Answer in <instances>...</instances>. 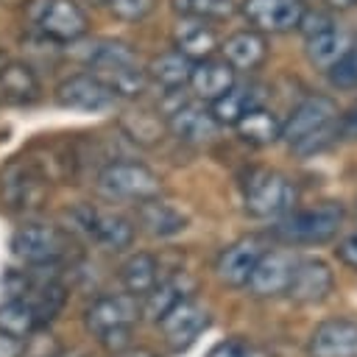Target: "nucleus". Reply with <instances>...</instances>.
<instances>
[{
    "label": "nucleus",
    "instance_id": "39",
    "mask_svg": "<svg viewBox=\"0 0 357 357\" xmlns=\"http://www.w3.org/2000/svg\"><path fill=\"white\" fill-rule=\"evenodd\" d=\"M25 343L28 340H22V337L0 332V357H25Z\"/></svg>",
    "mask_w": 357,
    "mask_h": 357
},
{
    "label": "nucleus",
    "instance_id": "11",
    "mask_svg": "<svg viewBox=\"0 0 357 357\" xmlns=\"http://www.w3.org/2000/svg\"><path fill=\"white\" fill-rule=\"evenodd\" d=\"M39 31L59 45H70L89 31V17L78 0H45L36 14Z\"/></svg>",
    "mask_w": 357,
    "mask_h": 357
},
{
    "label": "nucleus",
    "instance_id": "20",
    "mask_svg": "<svg viewBox=\"0 0 357 357\" xmlns=\"http://www.w3.org/2000/svg\"><path fill=\"white\" fill-rule=\"evenodd\" d=\"M237 81V73L231 70V64H226L223 59H215V56H206V59H198L192 61V73H190V86L195 92L198 100L204 103H212L218 100L231 84Z\"/></svg>",
    "mask_w": 357,
    "mask_h": 357
},
{
    "label": "nucleus",
    "instance_id": "40",
    "mask_svg": "<svg viewBox=\"0 0 357 357\" xmlns=\"http://www.w3.org/2000/svg\"><path fill=\"white\" fill-rule=\"evenodd\" d=\"M329 11H351L357 8V0H324Z\"/></svg>",
    "mask_w": 357,
    "mask_h": 357
},
{
    "label": "nucleus",
    "instance_id": "23",
    "mask_svg": "<svg viewBox=\"0 0 357 357\" xmlns=\"http://www.w3.org/2000/svg\"><path fill=\"white\" fill-rule=\"evenodd\" d=\"M0 95H3V100L14 103V106H31L39 100L42 86H39L36 73L25 61H8L0 70Z\"/></svg>",
    "mask_w": 357,
    "mask_h": 357
},
{
    "label": "nucleus",
    "instance_id": "9",
    "mask_svg": "<svg viewBox=\"0 0 357 357\" xmlns=\"http://www.w3.org/2000/svg\"><path fill=\"white\" fill-rule=\"evenodd\" d=\"M114 92L98 73H75L56 86V103L70 112H106L114 106Z\"/></svg>",
    "mask_w": 357,
    "mask_h": 357
},
{
    "label": "nucleus",
    "instance_id": "36",
    "mask_svg": "<svg viewBox=\"0 0 357 357\" xmlns=\"http://www.w3.org/2000/svg\"><path fill=\"white\" fill-rule=\"evenodd\" d=\"M337 139L357 142V100L337 117Z\"/></svg>",
    "mask_w": 357,
    "mask_h": 357
},
{
    "label": "nucleus",
    "instance_id": "7",
    "mask_svg": "<svg viewBox=\"0 0 357 357\" xmlns=\"http://www.w3.org/2000/svg\"><path fill=\"white\" fill-rule=\"evenodd\" d=\"M11 254L22 265H53L67 254V237L59 226L47 223H28L20 226L11 237Z\"/></svg>",
    "mask_w": 357,
    "mask_h": 357
},
{
    "label": "nucleus",
    "instance_id": "35",
    "mask_svg": "<svg viewBox=\"0 0 357 357\" xmlns=\"http://www.w3.org/2000/svg\"><path fill=\"white\" fill-rule=\"evenodd\" d=\"M100 6H106L117 20H126V22H137V20H145L156 0H103Z\"/></svg>",
    "mask_w": 357,
    "mask_h": 357
},
{
    "label": "nucleus",
    "instance_id": "27",
    "mask_svg": "<svg viewBox=\"0 0 357 357\" xmlns=\"http://www.w3.org/2000/svg\"><path fill=\"white\" fill-rule=\"evenodd\" d=\"M184 276H176V279H165V282H156L145 296H142V304H139V315L151 318L153 324L167 312L173 310L178 301L190 298L187 296V287H184Z\"/></svg>",
    "mask_w": 357,
    "mask_h": 357
},
{
    "label": "nucleus",
    "instance_id": "21",
    "mask_svg": "<svg viewBox=\"0 0 357 357\" xmlns=\"http://www.w3.org/2000/svg\"><path fill=\"white\" fill-rule=\"evenodd\" d=\"M218 45H220L218 31L206 20L178 17V22L173 25V47L178 53H184L187 59H192V61L212 56L218 50Z\"/></svg>",
    "mask_w": 357,
    "mask_h": 357
},
{
    "label": "nucleus",
    "instance_id": "2",
    "mask_svg": "<svg viewBox=\"0 0 357 357\" xmlns=\"http://www.w3.org/2000/svg\"><path fill=\"white\" fill-rule=\"evenodd\" d=\"M343 218L346 209L340 201H321L307 209H290L287 215L276 218L273 237L284 245H324L337 234Z\"/></svg>",
    "mask_w": 357,
    "mask_h": 357
},
{
    "label": "nucleus",
    "instance_id": "38",
    "mask_svg": "<svg viewBox=\"0 0 357 357\" xmlns=\"http://www.w3.org/2000/svg\"><path fill=\"white\" fill-rule=\"evenodd\" d=\"M335 257H337V259H340L346 268H354V271H357V231H354V234H349L346 240H340V243H337Z\"/></svg>",
    "mask_w": 357,
    "mask_h": 357
},
{
    "label": "nucleus",
    "instance_id": "41",
    "mask_svg": "<svg viewBox=\"0 0 357 357\" xmlns=\"http://www.w3.org/2000/svg\"><path fill=\"white\" fill-rule=\"evenodd\" d=\"M114 357H156V354H153V351H148V349H134V346H128V349L117 351Z\"/></svg>",
    "mask_w": 357,
    "mask_h": 357
},
{
    "label": "nucleus",
    "instance_id": "26",
    "mask_svg": "<svg viewBox=\"0 0 357 357\" xmlns=\"http://www.w3.org/2000/svg\"><path fill=\"white\" fill-rule=\"evenodd\" d=\"M190 73H192V59H187L176 47L153 56L145 70V75L151 81H156L165 92H178L184 84H190Z\"/></svg>",
    "mask_w": 357,
    "mask_h": 357
},
{
    "label": "nucleus",
    "instance_id": "25",
    "mask_svg": "<svg viewBox=\"0 0 357 357\" xmlns=\"http://www.w3.org/2000/svg\"><path fill=\"white\" fill-rule=\"evenodd\" d=\"M231 128L237 131V137L243 142L257 145V148H265V145H273V142L282 139V120L265 106L248 109Z\"/></svg>",
    "mask_w": 357,
    "mask_h": 357
},
{
    "label": "nucleus",
    "instance_id": "31",
    "mask_svg": "<svg viewBox=\"0 0 357 357\" xmlns=\"http://www.w3.org/2000/svg\"><path fill=\"white\" fill-rule=\"evenodd\" d=\"M170 8L176 11V17L220 22L237 11V0H170Z\"/></svg>",
    "mask_w": 357,
    "mask_h": 357
},
{
    "label": "nucleus",
    "instance_id": "14",
    "mask_svg": "<svg viewBox=\"0 0 357 357\" xmlns=\"http://www.w3.org/2000/svg\"><path fill=\"white\" fill-rule=\"evenodd\" d=\"M265 254V245L259 237H240L231 245H226L215 259V276L226 287H245L257 259Z\"/></svg>",
    "mask_w": 357,
    "mask_h": 357
},
{
    "label": "nucleus",
    "instance_id": "8",
    "mask_svg": "<svg viewBox=\"0 0 357 357\" xmlns=\"http://www.w3.org/2000/svg\"><path fill=\"white\" fill-rule=\"evenodd\" d=\"M237 8L254 31L273 36V33L296 31L307 11V3L304 0H240Z\"/></svg>",
    "mask_w": 357,
    "mask_h": 357
},
{
    "label": "nucleus",
    "instance_id": "22",
    "mask_svg": "<svg viewBox=\"0 0 357 357\" xmlns=\"http://www.w3.org/2000/svg\"><path fill=\"white\" fill-rule=\"evenodd\" d=\"M39 184H42L39 176L25 162H8L6 170H0V198L14 212L25 209V206H31L36 201Z\"/></svg>",
    "mask_w": 357,
    "mask_h": 357
},
{
    "label": "nucleus",
    "instance_id": "6",
    "mask_svg": "<svg viewBox=\"0 0 357 357\" xmlns=\"http://www.w3.org/2000/svg\"><path fill=\"white\" fill-rule=\"evenodd\" d=\"M70 220L92 243H98L109 251H123L134 243V223L117 212H103L89 204H81L70 212Z\"/></svg>",
    "mask_w": 357,
    "mask_h": 357
},
{
    "label": "nucleus",
    "instance_id": "19",
    "mask_svg": "<svg viewBox=\"0 0 357 357\" xmlns=\"http://www.w3.org/2000/svg\"><path fill=\"white\" fill-rule=\"evenodd\" d=\"M351 47V33L337 25V22H329L326 28L304 36V56L307 61L315 67V70H329L346 50Z\"/></svg>",
    "mask_w": 357,
    "mask_h": 357
},
{
    "label": "nucleus",
    "instance_id": "10",
    "mask_svg": "<svg viewBox=\"0 0 357 357\" xmlns=\"http://www.w3.org/2000/svg\"><path fill=\"white\" fill-rule=\"evenodd\" d=\"M156 324H159V329H162L170 351L181 354V351H187L209 329L212 318H209V312L201 304H195L192 298H184L173 310H167Z\"/></svg>",
    "mask_w": 357,
    "mask_h": 357
},
{
    "label": "nucleus",
    "instance_id": "28",
    "mask_svg": "<svg viewBox=\"0 0 357 357\" xmlns=\"http://www.w3.org/2000/svg\"><path fill=\"white\" fill-rule=\"evenodd\" d=\"M86 64L100 75L117 67H128V64H139L137 50L128 42L120 39H98L89 50H86Z\"/></svg>",
    "mask_w": 357,
    "mask_h": 357
},
{
    "label": "nucleus",
    "instance_id": "33",
    "mask_svg": "<svg viewBox=\"0 0 357 357\" xmlns=\"http://www.w3.org/2000/svg\"><path fill=\"white\" fill-rule=\"evenodd\" d=\"M326 81H329L332 89L357 92V45H351V47L326 70Z\"/></svg>",
    "mask_w": 357,
    "mask_h": 357
},
{
    "label": "nucleus",
    "instance_id": "1",
    "mask_svg": "<svg viewBox=\"0 0 357 357\" xmlns=\"http://www.w3.org/2000/svg\"><path fill=\"white\" fill-rule=\"evenodd\" d=\"M337 103L329 95H310L298 100L282 123V139L298 156H312L337 139Z\"/></svg>",
    "mask_w": 357,
    "mask_h": 357
},
{
    "label": "nucleus",
    "instance_id": "16",
    "mask_svg": "<svg viewBox=\"0 0 357 357\" xmlns=\"http://www.w3.org/2000/svg\"><path fill=\"white\" fill-rule=\"evenodd\" d=\"M310 357H357V321L351 318H329L321 321L310 340Z\"/></svg>",
    "mask_w": 357,
    "mask_h": 357
},
{
    "label": "nucleus",
    "instance_id": "29",
    "mask_svg": "<svg viewBox=\"0 0 357 357\" xmlns=\"http://www.w3.org/2000/svg\"><path fill=\"white\" fill-rule=\"evenodd\" d=\"M120 282H123V287H126L131 296L142 298V296L159 282V262H156L151 254H145V251L131 254V257L123 262V268H120Z\"/></svg>",
    "mask_w": 357,
    "mask_h": 357
},
{
    "label": "nucleus",
    "instance_id": "17",
    "mask_svg": "<svg viewBox=\"0 0 357 357\" xmlns=\"http://www.w3.org/2000/svg\"><path fill=\"white\" fill-rule=\"evenodd\" d=\"M218 50H220V59L231 64L234 73H251V70H259L268 59V36L254 28H243L229 33L218 45Z\"/></svg>",
    "mask_w": 357,
    "mask_h": 357
},
{
    "label": "nucleus",
    "instance_id": "30",
    "mask_svg": "<svg viewBox=\"0 0 357 357\" xmlns=\"http://www.w3.org/2000/svg\"><path fill=\"white\" fill-rule=\"evenodd\" d=\"M36 329H39V324H36L33 307L25 298H8L0 304V332L28 340Z\"/></svg>",
    "mask_w": 357,
    "mask_h": 357
},
{
    "label": "nucleus",
    "instance_id": "4",
    "mask_svg": "<svg viewBox=\"0 0 357 357\" xmlns=\"http://www.w3.org/2000/svg\"><path fill=\"white\" fill-rule=\"evenodd\" d=\"M296 198H298L296 184L279 170L254 167L243 178V204L251 218L276 220L296 206Z\"/></svg>",
    "mask_w": 357,
    "mask_h": 357
},
{
    "label": "nucleus",
    "instance_id": "24",
    "mask_svg": "<svg viewBox=\"0 0 357 357\" xmlns=\"http://www.w3.org/2000/svg\"><path fill=\"white\" fill-rule=\"evenodd\" d=\"M254 106H262V89L257 84H237L234 81L218 100L209 103V112L220 126H234Z\"/></svg>",
    "mask_w": 357,
    "mask_h": 357
},
{
    "label": "nucleus",
    "instance_id": "15",
    "mask_svg": "<svg viewBox=\"0 0 357 357\" xmlns=\"http://www.w3.org/2000/svg\"><path fill=\"white\" fill-rule=\"evenodd\" d=\"M220 123L212 117L209 106L204 103H178L167 112V131L187 145H204L218 137Z\"/></svg>",
    "mask_w": 357,
    "mask_h": 357
},
{
    "label": "nucleus",
    "instance_id": "13",
    "mask_svg": "<svg viewBox=\"0 0 357 357\" xmlns=\"http://www.w3.org/2000/svg\"><path fill=\"white\" fill-rule=\"evenodd\" d=\"M332 290H335L332 268L318 257H298L284 296L296 304H321L329 298Z\"/></svg>",
    "mask_w": 357,
    "mask_h": 357
},
{
    "label": "nucleus",
    "instance_id": "34",
    "mask_svg": "<svg viewBox=\"0 0 357 357\" xmlns=\"http://www.w3.org/2000/svg\"><path fill=\"white\" fill-rule=\"evenodd\" d=\"M206 357H271L262 346L251 343V340H243V337H226L220 343H215L209 349Z\"/></svg>",
    "mask_w": 357,
    "mask_h": 357
},
{
    "label": "nucleus",
    "instance_id": "5",
    "mask_svg": "<svg viewBox=\"0 0 357 357\" xmlns=\"http://www.w3.org/2000/svg\"><path fill=\"white\" fill-rule=\"evenodd\" d=\"M95 184L112 201H145L162 192V178L142 162H109Z\"/></svg>",
    "mask_w": 357,
    "mask_h": 357
},
{
    "label": "nucleus",
    "instance_id": "12",
    "mask_svg": "<svg viewBox=\"0 0 357 357\" xmlns=\"http://www.w3.org/2000/svg\"><path fill=\"white\" fill-rule=\"evenodd\" d=\"M296 262H298V257H296L293 251H287V248L265 251V254L257 259V265H254V271H251V276H248V282H245L248 293L257 296V298H276V296H284V293H287V284H290V279H293Z\"/></svg>",
    "mask_w": 357,
    "mask_h": 357
},
{
    "label": "nucleus",
    "instance_id": "18",
    "mask_svg": "<svg viewBox=\"0 0 357 357\" xmlns=\"http://www.w3.org/2000/svg\"><path fill=\"white\" fill-rule=\"evenodd\" d=\"M137 223L142 226V231H148L151 237H176L187 229V215L181 209H176L173 204L162 201L159 195L137 201Z\"/></svg>",
    "mask_w": 357,
    "mask_h": 357
},
{
    "label": "nucleus",
    "instance_id": "37",
    "mask_svg": "<svg viewBox=\"0 0 357 357\" xmlns=\"http://www.w3.org/2000/svg\"><path fill=\"white\" fill-rule=\"evenodd\" d=\"M329 22H335V20L329 17V14H324V11H310V8H307L296 31H301L304 36H310V33H315V31H321V28H326Z\"/></svg>",
    "mask_w": 357,
    "mask_h": 357
},
{
    "label": "nucleus",
    "instance_id": "3",
    "mask_svg": "<svg viewBox=\"0 0 357 357\" xmlns=\"http://www.w3.org/2000/svg\"><path fill=\"white\" fill-rule=\"evenodd\" d=\"M139 318V301L131 293L100 296L84 315L86 329L100 340V346L112 354L131 346L134 324Z\"/></svg>",
    "mask_w": 357,
    "mask_h": 357
},
{
    "label": "nucleus",
    "instance_id": "32",
    "mask_svg": "<svg viewBox=\"0 0 357 357\" xmlns=\"http://www.w3.org/2000/svg\"><path fill=\"white\" fill-rule=\"evenodd\" d=\"M33 293H36V296H33V298H25V301L33 307L36 324H39V326H45V324H50V321L61 312L67 293H64V287H61V284H56V282H45V284H39Z\"/></svg>",
    "mask_w": 357,
    "mask_h": 357
}]
</instances>
